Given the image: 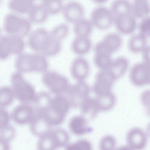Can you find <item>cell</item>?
<instances>
[{
	"label": "cell",
	"instance_id": "obj_1",
	"mask_svg": "<svg viewBox=\"0 0 150 150\" xmlns=\"http://www.w3.org/2000/svg\"><path fill=\"white\" fill-rule=\"evenodd\" d=\"M27 44L31 50L45 56L56 55L61 48L60 41L52 37L50 31L42 27L35 29L29 33Z\"/></svg>",
	"mask_w": 150,
	"mask_h": 150
},
{
	"label": "cell",
	"instance_id": "obj_2",
	"mask_svg": "<svg viewBox=\"0 0 150 150\" xmlns=\"http://www.w3.org/2000/svg\"><path fill=\"white\" fill-rule=\"evenodd\" d=\"M14 66L20 73L46 71L48 63L45 56L40 53H21L17 55Z\"/></svg>",
	"mask_w": 150,
	"mask_h": 150
},
{
	"label": "cell",
	"instance_id": "obj_3",
	"mask_svg": "<svg viewBox=\"0 0 150 150\" xmlns=\"http://www.w3.org/2000/svg\"><path fill=\"white\" fill-rule=\"evenodd\" d=\"M3 21V29L6 35L23 38L29 33L31 23L20 14L12 12L7 13Z\"/></svg>",
	"mask_w": 150,
	"mask_h": 150
},
{
	"label": "cell",
	"instance_id": "obj_4",
	"mask_svg": "<svg viewBox=\"0 0 150 150\" xmlns=\"http://www.w3.org/2000/svg\"><path fill=\"white\" fill-rule=\"evenodd\" d=\"M10 81L11 88L18 100L22 103L34 102L37 95L35 89L21 73L17 72L12 74Z\"/></svg>",
	"mask_w": 150,
	"mask_h": 150
},
{
	"label": "cell",
	"instance_id": "obj_5",
	"mask_svg": "<svg viewBox=\"0 0 150 150\" xmlns=\"http://www.w3.org/2000/svg\"><path fill=\"white\" fill-rule=\"evenodd\" d=\"M69 139L67 132L57 128L50 129L39 137L37 143L38 150H55L67 145Z\"/></svg>",
	"mask_w": 150,
	"mask_h": 150
},
{
	"label": "cell",
	"instance_id": "obj_6",
	"mask_svg": "<svg viewBox=\"0 0 150 150\" xmlns=\"http://www.w3.org/2000/svg\"><path fill=\"white\" fill-rule=\"evenodd\" d=\"M25 46L23 38L9 35H1L0 37V58L2 60L7 59L10 54H17L22 53Z\"/></svg>",
	"mask_w": 150,
	"mask_h": 150
},
{
	"label": "cell",
	"instance_id": "obj_7",
	"mask_svg": "<svg viewBox=\"0 0 150 150\" xmlns=\"http://www.w3.org/2000/svg\"><path fill=\"white\" fill-rule=\"evenodd\" d=\"M43 73L42 83L51 92L58 95L65 92L69 86L65 76L52 70H47Z\"/></svg>",
	"mask_w": 150,
	"mask_h": 150
},
{
	"label": "cell",
	"instance_id": "obj_8",
	"mask_svg": "<svg viewBox=\"0 0 150 150\" xmlns=\"http://www.w3.org/2000/svg\"><path fill=\"white\" fill-rule=\"evenodd\" d=\"M114 19L110 8L99 6L92 10L89 20L93 27L100 30H105L109 29L113 24Z\"/></svg>",
	"mask_w": 150,
	"mask_h": 150
},
{
	"label": "cell",
	"instance_id": "obj_9",
	"mask_svg": "<svg viewBox=\"0 0 150 150\" xmlns=\"http://www.w3.org/2000/svg\"><path fill=\"white\" fill-rule=\"evenodd\" d=\"M116 79L108 69H100L97 74L93 90L97 96L110 92Z\"/></svg>",
	"mask_w": 150,
	"mask_h": 150
},
{
	"label": "cell",
	"instance_id": "obj_10",
	"mask_svg": "<svg viewBox=\"0 0 150 150\" xmlns=\"http://www.w3.org/2000/svg\"><path fill=\"white\" fill-rule=\"evenodd\" d=\"M90 88L85 82L79 81L73 85L69 86L65 93H67L70 105L73 107L80 106L87 98Z\"/></svg>",
	"mask_w": 150,
	"mask_h": 150
},
{
	"label": "cell",
	"instance_id": "obj_11",
	"mask_svg": "<svg viewBox=\"0 0 150 150\" xmlns=\"http://www.w3.org/2000/svg\"><path fill=\"white\" fill-rule=\"evenodd\" d=\"M129 79L136 86L150 84V65L144 62L135 64L130 70Z\"/></svg>",
	"mask_w": 150,
	"mask_h": 150
},
{
	"label": "cell",
	"instance_id": "obj_12",
	"mask_svg": "<svg viewBox=\"0 0 150 150\" xmlns=\"http://www.w3.org/2000/svg\"><path fill=\"white\" fill-rule=\"evenodd\" d=\"M35 113V109L28 104L22 103L15 107L12 110L10 118L16 124L23 125L29 123Z\"/></svg>",
	"mask_w": 150,
	"mask_h": 150
},
{
	"label": "cell",
	"instance_id": "obj_13",
	"mask_svg": "<svg viewBox=\"0 0 150 150\" xmlns=\"http://www.w3.org/2000/svg\"><path fill=\"white\" fill-rule=\"evenodd\" d=\"M62 12L65 20L73 24L84 18V9L83 6L75 1H70L64 4Z\"/></svg>",
	"mask_w": 150,
	"mask_h": 150
},
{
	"label": "cell",
	"instance_id": "obj_14",
	"mask_svg": "<svg viewBox=\"0 0 150 150\" xmlns=\"http://www.w3.org/2000/svg\"><path fill=\"white\" fill-rule=\"evenodd\" d=\"M126 141L128 146L133 150H142L147 143V137L144 132L141 128L134 127L127 133Z\"/></svg>",
	"mask_w": 150,
	"mask_h": 150
},
{
	"label": "cell",
	"instance_id": "obj_15",
	"mask_svg": "<svg viewBox=\"0 0 150 150\" xmlns=\"http://www.w3.org/2000/svg\"><path fill=\"white\" fill-rule=\"evenodd\" d=\"M70 70L72 76L79 81H82L89 74V66L87 60L82 56H78L72 60Z\"/></svg>",
	"mask_w": 150,
	"mask_h": 150
},
{
	"label": "cell",
	"instance_id": "obj_16",
	"mask_svg": "<svg viewBox=\"0 0 150 150\" xmlns=\"http://www.w3.org/2000/svg\"><path fill=\"white\" fill-rule=\"evenodd\" d=\"M113 24L119 33L125 34L132 33L137 26L136 18L132 14L121 15L114 17Z\"/></svg>",
	"mask_w": 150,
	"mask_h": 150
},
{
	"label": "cell",
	"instance_id": "obj_17",
	"mask_svg": "<svg viewBox=\"0 0 150 150\" xmlns=\"http://www.w3.org/2000/svg\"><path fill=\"white\" fill-rule=\"evenodd\" d=\"M122 42V38L119 33L111 32L105 34L97 43L101 48L112 54L119 49Z\"/></svg>",
	"mask_w": 150,
	"mask_h": 150
},
{
	"label": "cell",
	"instance_id": "obj_18",
	"mask_svg": "<svg viewBox=\"0 0 150 150\" xmlns=\"http://www.w3.org/2000/svg\"><path fill=\"white\" fill-rule=\"evenodd\" d=\"M92 46L89 37L75 36L71 42L70 48L72 52L78 56H82L90 51Z\"/></svg>",
	"mask_w": 150,
	"mask_h": 150
},
{
	"label": "cell",
	"instance_id": "obj_19",
	"mask_svg": "<svg viewBox=\"0 0 150 150\" xmlns=\"http://www.w3.org/2000/svg\"><path fill=\"white\" fill-rule=\"evenodd\" d=\"M86 118L82 115L72 117L69 120V127L71 131L77 135H83L92 131V128L87 125Z\"/></svg>",
	"mask_w": 150,
	"mask_h": 150
},
{
	"label": "cell",
	"instance_id": "obj_20",
	"mask_svg": "<svg viewBox=\"0 0 150 150\" xmlns=\"http://www.w3.org/2000/svg\"><path fill=\"white\" fill-rule=\"evenodd\" d=\"M29 124L31 133L39 137L50 129L51 127L44 118L40 114L35 112L34 116Z\"/></svg>",
	"mask_w": 150,
	"mask_h": 150
},
{
	"label": "cell",
	"instance_id": "obj_21",
	"mask_svg": "<svg viewBox=\"0 0 150 150\" xmlns=\"http://www.w3.org/2000/svg\"><path fill=\"white\" fill-rule=\"evenodd\" d=\"M129 66V61L125 57L120 56L113 59L108 69L116 79L122 76L126 72Z\"/></svg>",
	"mask_w": 150,
	"mask_h": 150
},
{
	"label": "cell",
	"instance_id": "obj_22",
	"mask_svg": "<svg viewBox=\"0 0 150 150\" xmlns=\"http://www.w3.org/2000/svg\"><path fill=\"white\" fill-rule=\"evenodd\" d=\"M27 18L30 23H39L47 19L49 15L40 4H34L28 12Z\"/></svg>",
	"mask_w": 150,
	"mask_h": 150
},
{
	"label": "cell",
	"instance_id": "obj_23",
	"mask_svg": "<svg viewBox=\"0 0 150 150\" xmlns=\"http://www.w3.org/2000/svg\"><path fill=\"white\" fill-rule=\"evenodd\" d=\"M131 4V14L135 18L143 19L150 13V4L147 0H134Z\"/></svg>",
	"mask_w": 150,
	"mask_h": 150
},
{
	"label": "cell",
	"instance_id": "obj_24",
	"mask_svg": "<svg viewBox=\"0 0 150 150\" xmlns=\"http://www.w3.org/2000/svg\"><path fill=\"white\" fill-rule=\"evenodd\" d=\"M73 31L75 36L89 37L93 27L89 19L83 18L73 24Z\"/></svg>",
	"mask_w": 150,
	"mask_h": 150
},
{
	"label": "cell",
	"instance_id": "obj_25",
	"mask_svg": "<svg viewBox=\"0 0 150 150\" xmlns=\"http://www.w3.org/2000/svg\"><path fill=\"white\" fill-rule=\"evenodd\" d=\"M147 38L140 33L132 35L128 42V47L134 52H143L148 46Z\"/></svg>",
	"mask_w": 150,
	"mask_h": 150
},
{
	"label": "cell",
	"instance_id": "obj_26",
	"mask_svg": "<svg viewBox=\"0 0 150 150\" xmlns=\"http://www.w3.org/2000/svg\"><path fill=\"white\" fill-rule=\"evenodd\" d=\"M34 2L33 0H9L7 2L8 8L11 12L19 14L27 13Z\"/></svg>",
	"mask_w": 150,
	"mask_h": 150
},
{
	"label": "cell",
	"instance_id": "obj_27",
	"mask_svg": "<svg viewBox=\"0 0 150 150\" xmlns=\"http://www.w3.org/2000/svg\"><path fill=\"white\" fill-rule=\"evenodd\" d=\"M83 116L90 118L95 117L99 110L96 99L88 97L80 105Z\"/></svg>",
	"mask_w": 150,
	"mask_h": 150
},
{
	"label": "cell",
	"instance_id": "obj_28",
	"mask_svg": "<svg viewBox=\"0 0 150 150\" xmlns=\"http://www.w3.org/2000/svg\"><path fill=\"white\" fill-rule=\"evenodd\" d=\"M96 100L99 110L105 111L113 108L116 103V98L114 94L110 92L98 96Z\"/></svg>",
	"mask_w": 150,
	"mask_h": 150
},
{
	"label": "cell",
	"instance_id": "obj_29",
	"mask_svg": "<svg viewBox=\"0 0 150 150\" xmlns=\"http://www.w3.org/2000/svg\"><path fill=\"white\" fill-rule=\"evenodd\" d=\"M110 9L114 17L123 14H131V4L125 0H117L112 2Z\"/></svg>",
	"mask_w": 150,
	"mask_h": 150
},
{
	"label": "cell",
	"instance_id": "obj_30",
	"mask_svg": "<svg viewBox=\"0 0 150 150\" xmlns=\"http://www.w3.org/2000/svg\"><path fill=\"white\" fill-rule=\"evenodd\" d=\"M112 54L103 52H94L93 60L94 64L100 69H108L113 60Z\"/></svg>",
	"mask_w": 150,
	"mask_h": 150
},
{
	"label": "cell",
	"instance_id": "obj_31",
	"mask_svg": "<svg viewBox=\"0 0 150 150\" xmlns=\"http://www.w3.org/2000/svg\"><path fill=\"white\" fill-rule=\"evenodd\" d=\"M40 3L48 14H55L62 11L64 4L61 0L41 1Z\"/></svg>",
	"mask_w": 150,
	"mask_h": 150
},
{
	"label": "cell",
	"instance_id": "obj_32",
	"mask_svg": "<svg viewBox=\"0 0 150 150\" xmlns=\"http://www.w3.org/2000/svg\"><path fill=\"white\" fill-rule=\"evenodd\" d=\"M69 31L68 25L66 23H62L54 26L50 31V33L52 37L61 41L67 37Z\"/></svg>",
	"mask_w": 150,
	"mask_h": 150
},
{
	"label": "cell",
	"instance_id": "obj_33",
	"mask_svg": "<svg viewBox=\"0 0 150 150\" xmlns=\"http://www.w3.org/2000/svg\"><path fill=\"white\" fill-rule=\"evenodd\" d=\"M15 96L11 88L2 86L0 88V105L1 107L8 106L13 102Z\"/></svg>",
	"mask_w": 150,
	"mask_h": 150
},
{
	"label": "cell",
	"instance_id": "obj_34",
	"mask_svg": "<svg viewBox=\"0 0 150 150\" xmlns=\"http://www.w3.org/2000/svg\"><path fill=\"white\" fill-rule=\"evenodd\" d=\"M90 142L84 139H80L67 145L64 150H91Z\"/></svg>",
	"mask_w": 150,
	"mask_h": 150
},
{
	"label": "cell",
	"instance_id": "obj_35",
	"mask_svg": "<svg viewBox=\"0 0 150 150\" xmlns=\"http://www.w3.org/2000/svg\"><path fill=\"white\" fill-rule=\"evenodd\" d=\"M116 141L112 136L107 135L103 137L99 143L100 150H115Z\"/></svg>",
	"mask_w": 150,
	"mask_h": 150
},
{
	"label": "cell",
	"instance_id": "obj_36",
	"mask_svg": "<svg viewBox=\"0 0 150 150\" xmlns=\"http://www.w3.org/2000/svg\"><path fill=\"white\" fill-rule=\"evenodd\" d=\"M0 129V139L9 142L14 137L15 130L11 125L9 124Z\"/></svg>",
	"mask_w": 150,
	"mask_h": 150
},
{
	"label": "cell",
	"instance_id": "obj_37",
	"mask_svg": "<svg viewBox=\"0 0 150 150\" xmlns=\"http://www.w3.org/2000/svg\"><path fill=\"white\" fill-rule=\"evenodd\" d=\"M140 100L146 114L150 117V89L144 90L141 93Z\"/></svg>",
	"mask_w": 150,
	"mask_h": 150
},
{
	"label": "cell",
	"instance_id": "obj_38",
	"mask_svg": "<svg viewBox=\"0 0 150 150\" xmlns=\"http://www.w3.org/2000/svg\"><path fill=\"white\" fill-rule=\"evenodd\" d=\"M138 28L139 33L146 38L150 37V16L143 19L139 23Z\"/></svg>",
	"mask_w": 150,
	"mask_h": 150
},
{
	"label": "cell",
	"instance_id": "obj_39",
	"mask_svg": "<svg viewBox=\"0 0 150 150\" xmlns=\"http://www.w3.org/2000/svg\"><path fill=\"white\" fill-rule=\"evenodd\" d=\"M10 116L3 108L0 109V128L9 125Z\"/></svg>",
	"mask_w": 150,
	"mask_h": 150
},
{
	"label": "cell",
	"instance_id": "obj_40",
	"mask_svg": "<svg viewBox=\"0 0 150 150\" xmlns=\"http://www.w3.org/2000/svg\"><path fill=\"white\" fill-rule=\"evenodd\" d=\"M144 62L150 65V45L147 46L142 52Z\"/></svg>",
	"mask_w": 150,
	"mask_h": 150
},
{
	"label": "cell",
	"instance_id": "obj_41",
	"mask_svg": "<svg viewBox=\"0 0 150 150\" xmlns=\"http://www.w3.org/2000/svg\"><path fill=\"white\" fill-rule=\"evenodd\" d=\"M9 142L0 139V150H9Z\"/></svg>",
	"mask_w": 150,
	"mask_h": 150
},
{
	"label": "cell",
	"instance_id": "obj_42",
	"mask_svg": "<svg viewBox=\"0 0 150 150\" xmlns=\"http://www.w3.org/2000/svg\"><path fill=\"white\" fill-rule=\"evenodd\" d=\"M116 150H133L128 146H121Z\"/></svg>",
	"mask_w": 150,
	"mask_h": 150
},
{
	"label": "cell",
	"instance_id": "obj_43",
	"mask_svg": "<svg viewBox=\"0 0 150 150\" xmlns=\"http://www.w3.org/2000/svg\"><path fill=\"white\" fill-rule=\"evenodd\" d=\"M146 130L147 134L150 137V122L147 125Z\"/></svg>",
	"mask_w": 150,
	"mask_h": 150
},
{
	"label": "cell",
	"instance_id": "obj_44",
	"mask_svg": "<svg viewBox=\"0 0 150 150\" xmlns=\"http://www.w3.org/2000/svg\"><path fill=\"white\" fill-rule=\"evenodd\" d=\"M94 1L96 3H98V4H102L103 3H104L106 1L105 0H96V1Z\"/></svg>",
	"mask_w": 150,
	"mask_h": 150
}]
</instances>
